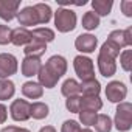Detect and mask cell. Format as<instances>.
<instances>
[{
  "mask_svg": "<svg viewBox=\"0 0 132 132\" xmlns=\"http://www.w3.org/2000/svg\"><path fill=\"white\" fill-rule=\"evenodd\" d=\"M48 113H50V109L45 103L36 101V103L30 104V118L33 117L34 120H44L48 117Z\"/></svg>",
  "mask_w": 132,
  "mask_h": 132,
  "instance_id": "21",
  "label": "cell"
},
{
  "mask_svg": "<svg viewBox=\"0 0 132 132\" xmlns=\"http://www.w3.org/2000/svg\"><path fill=\"white\" fill-rule=\"evenodd\" d=\"M6 120H8V109L5 104L0 103V124H3Z\"/></svg>",
  "mask_w": 132,
  "mask_h": 132,
  "instance_id": "35",
  "label": "cell"
},
{
  "mask_svg": "<svg viewBox=\"0 0 132 132\" xmlns=\"http://www.w3.org/2000/svg\"><path fill=\"white\" fill-rule=\"evenodd\" d=\"M16 93V86L11 79H0V101L11 100Z\"/></svg>",
  "mask_w": 132,
  "mask_h": 132,
  "instance_id": "24",
  "label": "cell"
},
{
  "mask_svg": "<svg viewBox=\"0 0 132 132\" xmlns=\"http://www.w3.org/2000/svg\"><path fill=\"white\" fill-rule=\"evenodd\" d=\"M45 51H47V44H42V42H37V40H33V39H31V42L28 45H25V50H23L25 56L39 57V59Z\"/></svg>",
  "mask_w": 132,
  "mask_h": 132,
  "instance_id": "20",
  "label": "cell"
},
{
  "mask_svg": "<svg viewBox=\"0 0 132 132\" xmlns=\"http://www.w3.org/2000/svg\"><path fill=\"white\" fill-rule=\"evenodd\" d=\"M79 132H93V130H92V129H89V127H84V129L81 127V129H79Z\"/></svg>",
  "mask_w": 132,
  "mask_h": 132,
  "instance_id": "38",
  "label": "cell"
},
{
  "mask_svg": "<svg viewBox=\"0 0 132 132\" xmlns=\"http://www.w3.org/2000/svg\"><path fill=\"white\" fill-rule=\"evenodd\" d=\"M17 20H19V25H22L23 28L39 25V17H37L36 10H34V5L33 6H25L23 10H20L17 13Z\"/></svg>",
  "mask_w": 132,
  "mask_h": 132,
  "instance_id": "12",
  "label": "cell"
},
{
  "mask_svg": "<svg viewBox=\"0 0 132 132\" xmlns=\"http://www.w3.org/2000/svg\"><path fill=\"white\" fill-rule=\"evenodd\" d=\"M22 95L28 100H39L44 95V87L36 81H27L22 84Z\"/></svg>",
  "mask_w": 132,
  "mask_h": 132,
  "instance_id": "15",
  "label": "cell"
},
{
  "mask_svg": "<svg viewBox=\"0 0 132 132\" xmlns=\"http://www.w3.org/2000/svg\"><path fill=\"white\" fill-rule=\"evenodd\" d=\"M101 107H103V101L100 96H81V109L79 110L98 112Z\"/></svg>",
  "mask_w": 132,
  "mask_h": 132,
  "instance_id": "23",
  "label": "cell"
},
{
  "mask_svg": "<svg viewBox=\"0 0 132 132\" xmlns=\"http://www.w3.org/2000/svg\"><path fill=\"white\" fill-rule=\"evenodd\" d=\"M10 115L14 121H27L30 118V103L27 100H14L10 106Z\"/></svg>",
  "mask_w": 132,
  "mask_h": 132,
  "instance_id": "6",
  "label": "cell"
},
{
  "mask_svg": "<svg viewBox=\"0 0 132 132\" xmlns=\"http://www.w3.org/2000/svg\"><path fill=\"white\" fill-rule=\"evenodd\" d=\"M54 14V27L59 33H70L76 28V13L70 8H57Z\"/></svg>",
  "mask_w": 132,
  "mask_h": 132,
  "instance_id": "1",
  "label": "cell"
},
{
  "mask_svg": "<svg viewBox=\"0 0 132 132\" xmlns=\"http://www.w3.org/2000/svg\"><path fill=\"white\" fill-rule=\"evenodd\" d=\"M120 50H121V48H118L115 44H112V42L106 40V42L101 45V50H100V53H101V54H106V56H109V57H113V59H117V57L120 56Z\"/></svg>",
  "mask_w": 132,
  "mask_h": 132,
  "instance_id": "29",
  "label": "cell"
},
{
  "mask_svg": "<svg viewBox=\"0 0 132 132\" xmlns=\"http://www.w3.org/2000/svg\"><path fill=\"white\" fill-rule=\"evenodd\" d=\"M98 47V39L93 36V34H79L76 39H75V48L78 51H81L82 54H90L96 50Z\"/></svg>",
  "mask_w": 132,
  "mask_h": 132,
  "instance_id": "7",
  "label": "cell"
},
{
  "mask_svg": "<svg viewBox=\"0 0 132 132\" xmlns=\"http://www.w3.org/2000/svg\"><path fill=\"white\" fill-rule=\"evenodd\" d=\"M34 10L37 13V17H39V23H48L51 20L53 11H51V8L47 3H36Z\"/></svg>",
  "mask_w": 132,
  "mask_h": 132,
  "instance_id": "26",
  "label": "cell"
},
{
  "mask_svg": "<svg viewBox=\"0 0 132 132\" xmlns=\"http://www.w3.org/2000/svg\"><path fill=\"white\" fill-rule=\"evenodd\" d=\"M78 113H79V121L86 127L93 126L96 121V117H98V112H93V110H79Z\"/></svg>",
  "mask_w": 132,
  "mask_h": 132,
  "instance_id": "28",
  "label": "cell"
},
{
  "mask_svg": "<svg viewBox=\"0 0 132 132\" xmlns=\"http://www.w3.org/2000/svg\"><path fill=\"white\" fill-rule=\"evenodd\" d=\"M42 67V62L39 57H30V56H25L23 61H22V65H20V72L23 76L27 78H33L39 73Z\"/></svg>",
  "mask_w": 132,
  "mask_h": 132,
  "instance_id": "13",
  "label": "cell"
},
{
  "mask_svg": "<svg viewBox=\"0 0 132 132\" xmlns=\"http://www.w3.org/2000/svg\"><path fill=\"white\" fill-rule=\"evenodd\" d=\"M37 78H39V84L42 86V87H45V89H53V87H56V84H57V81H59V78L56 76V75H53L45 65H42L40 67V70H39V73H37Z\"/></svg>",
  "mask_w": 132,
  "mask_h": 132,
  "instance_id": "16",
  "label": "cell"
},
{
  "mask_svg": "<svg viewBox=\"0 0 132 132\" xmlns=\"http://www.w3.org/2000/svg\"><path fill=\"white\" fill-rule=\"evenodd\" d=\"M31 39L42 42V44H48L54 40V31L47 28V27H40V28H34L31 31Z\"/></svg>",
  "mask_w": 132,
  "mask_h": 132,
  "instance_id": "18",
  "label": "cell"
},
{
  "mask_svg": "<svg viewBox=\"0 0 132 132\" xmlns=\"http://www.w3.org/2000/svg\"><path fill=\"white\" fill-rule=\"evenodd\" d=\"M113 124L120 132H127L132 127V104L130 103L123 101L117 106Z\"/></svg>",
  "mask_w": 132,
  "mask_h": 132,
  "instance_id": "2",
  "label": "cell"
},
{
  "mask_svg": "<svg viewBox=\"0 0 132 132\" xmlns=\"http://www.w3.org/2000/svg\"><path fill=\"white\" fill-rule=\"evenodd\" d=\"M19 64L14 54L11 53H0V79H8L10 76L16 75Z\"/></svg>",
  "mask_w": 132,
  "mask_h": 132,
  "instance_id": "4",
  "label": "cell"
},
{
  "mask_svg": "<svg viewBox=\"0 0 132 132\" xmlns=\"http://www.w3.org/2000/svg\"><path fill=\"white\" fill-rule=\"evenodd\" d=\"M82 27L89 31L92 30H96L100 27V17L93 13V11H87L84 16H82Z\"/></svg>",
  "mask_w": 132,
  "mask_h": 132,
  "instance_id": "27",
  "label": "cell"
},
{
  "mask_svg": "<svg viewBox=\"0 0 132 132\" xmlns=\"http://www.w3.org/2000/svg\"><path fill=\"white\" fill-rule=\"evenodd\" d=\"M112 6H113L112 0H93V2H92L93 13L98 17L100 16H109L110 11H112Z\"/></svg>",
  "mask_w": 132,
  "mask_h": 132,
  "instance_id": "22",
  "label": "cell"
},
{
  "mask_svg": "<svg viewBox=\"0 0 132 132\" xmlns=\"http://www.w3.org/2000/svg\"><path fill=\"white\" fill-rule=\"evenodd\" d=\"M107 40L115 44L118 48H124V47H130L132 45V28L127 27L126 30H113L109 36Z\"/></svg>",
  "mask_w": 132,
  "mask_h": 132,
  "instance_id": "8",
  "label": "cell"
},
{
  "mask_svg": "<svg viewBox=\"0 0 132 132\" xmlns=\"http://www.w3.org/2000/svg\"><path fill=\"white\" fill-rule=\"evenodd\" d=\"M31 42V31L28 28L19 27L11 30V44H14L16 47H22V45H28Z\"/></svg>",
  "mask_w": 132,
  "mask_h": 132,
  "instance_id": "14",
  "label": "cell"
},
{
  "mask_svg": "<svg viewBox=\"0 0 132 132\" xmlns=\"http://www.w3.org/2000/svg\"><path fill=\"white\" fill-rule=\"evenodd\" d=\"M127 95V87L124 82L121 81H110L107 86H106V98L110 101V103H123L124 98Z\"/></svg>",
  "mask_w": 132,
  "mask_h": 132,
  "instance_id": "5",
  "label": "cell"
},
{
  "mask_svg": "<svg viewBox=\"0 0 132 132\" xmlns=\"http://www.w3.org/2000/svg\"><path fill=\"white\" fill-rule=\"evenodd\" d=\"M81 92V87H79V82L73 78H69L62 82V87H61V93L65 96V98H70V96H78Z\"/></svg>",
  "mask_w": 132,
  "mask_h": 132,
  "instance_id": "19",
  "label": "cell"
},
{
  "mask_svg": "<svg viewBox=\"0 0 132 132\" xmlns=\"http://www.w3.org/2000/svg\"><path fill=\"white\" fill-rule=\"evenodd\" d=\"M112 120H110V117L109 115H106V113H98V117H96V121H95V130L96 132H110L112 130Z\"/></svg>",
  "mask_w": 132,
  "mask_h": 132,
  "instance_id": "25",
  "label": "cell"
},
{
  "mask_svg": "<svg viewBox=\"0 0 132 132\" xmlns=\"http://www.w3.org/2000/svg\"><path fill=\"white\" fill-rule=\"evenodd\" d=\"M96 62H98V70L104 78H110L117 73V61L113 57H109L106 54L98 53Z\"/></svg>",
  "mask_w": 132,
  "mask_h": 132,
  "instance_id": "11",
  "label": "cell"
},
{
  "mask_svg": "<svg viewBox=\"0 0 132 132\" xmlns=\"http://www.w3.org/2000/svg\"><path fill=\"white\" fill-rule=\"evenodd\" d=\"M120 65L124 72H130V69H132V50H123V53H120Z\"/></svg>",
  "mask_w": 132,
  "mask_h": 132,
  "instance_id": "30",
  "label": "cell"
},
{
  "mask_svg": "<svg viewBox=\"0 0 132 132\" xmlns=\"http://www.w3.org/2000/svg\"><path fill=\"white\" fill-rule=\"evenodd\" d=\"M20 2L19 0H0V19L6 22L17 17Z\"/></svg>",
  "mask_w": 132,
  "mask_h": 132,
  "instance_id": "10",
  "label": "cell"
},
{
  "mask_svg": "<svg viewBox=\"0 0 132 132\" xmlns=\"http://www.w3.org/2000/svg\"><path fill=\"white\" fill-rule=\"evenodd\" d=\"M121 8H123V13L126 17H132V2L124 0V2H121Z\"/></svg>",
  "mask_w": 132,
  "mask_h": 132,
  "instance_id": "34",
  "label": "cell"
},
{
  "mask_svg": "<svg viewBox=\"0 0 132 132\" xmlns=\"http://www.w3.org/2000/svg\"><path fill=\"white\" fill-rule=\"evenodd\" d=\"M11 42V28L8 25H0V45Z\"/></svg>",
  "mask_w": 132,
  "mask_h": 132,
  "instance_id": "33",
  "label": "cell"
},
{
  "mask_svg": "<svg viewBox=\"0 0 132 132\" xmlns=\"http://www.w3.org/2000/svg\"><path fill=\"white\" fill-rule=\"evenodd\" d=\"M81 126L78 121L75 120H67L62 123V127H61V132H79Z\"/></svg>",
  "mask_w": 132,
  "mask_h": 132,
  "instance_id": "32",
  "label": "cell"
},
{
  "mask_svg": "<svg viewBox=\"0 0 132 132\" xmlns=\"http://www.w3.org/2000/svg\"><path fill=\"white\" fill-rule=\"evenodd\" d=\"M45 67L61 79L65 73H67V61H65V57L61 56V54H54V56L48 57V61L45 62Z\"/></svg>",
  "mask_w": 132,
  "mask_h": 132,
  "instance_id": "9",
  "label": "cell"
},
{
  "mask_svg": "<svg viewBox=\"0 0 132 132\" xmlns=\"http://www.w3.org/2000/svg\"><path fill=\"white\" fill-rule=\"evenodd\" d=\"M81 87V92L82 96H100V92H101V84L100 81L95 78V79H90V81H82L79 84Z\"/></svg>",
  "mask_w": 132,
  "mask_h": 132,
  "instance_id": "17",
  "label": "cell"
},
{
  "mask_svg": "<svg viewBox=\"0 0 132 132\" xmlns=\"http://www.w3.org/2000/svg\"><path fill=\"white\" fill-rule=\"evenodd\" d=\"M65 107H67V110L72 112V113H78L79 109H81V96L78 95V96L67 98L65 100Z\"/></svg>",
  "mask_w": 132,
  "mask_h": 132,
  "instance_id": "31",
  "label": "cell"
},
{
  "mask_svg": "<svg viewBox=\"0 0 132 132\" xmlns=\"http://www.w3.org/2000/svg\"><path fill=\"white\" fill-rule=\"evenodd\" d=\"M73 69L81 81H90L95 79V65L93 61L84 54H79L73 59Z\"/></svg>",
  "mask_w": 132,
  "mask_h": 132,
  "instance_id": "3",
  "label": "cell"
},
{
  "mask_svg": "<svg viewBox=\"0 0 132 132\" xmlns=\"http://www.w3.org/2000/svg\"><path fill=\"white\" fill-rule=\"evenodd\" d=\"M0 132H30L28 129H25V127H17V126H6V127H3Z\"/></svg>",
  "mask_w": 132,
  "mask_h": 132,
  "instance_id": "36",
  "label": "cell"
},
{
  "mask_svg": "<svg viewBox=\"0 0 132 132\" xmlns=\"http://www.w3.org/2000/svg\"><path fill=\"white\" fill-rule=\"evenodd\" d=\"M39 132H56V129L53 126H44V127L39 129Z\"/></svg>",
  "mask_w": 132,
  "mask_h": 132,
  "instance_id": "37",
  "label": "cell"
}]
</instances>
